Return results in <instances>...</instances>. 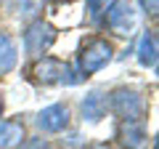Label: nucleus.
<instances>
[{"label": "nucleus", "instance_id": "3", "mask_svg": "<svg viewBox=\"0 0 159 149\" xmlns=\"http://www.w3.org/2000/svg\"><path fill=\"white\" fill-rule=\"evenodd\" d=\"M103 22L114 35H133V29L138 24L135 6L130 0H111L103 11Z\"/></svg>", "mask_w": 159, "mask_h": 149}, {"label": "nucleus", "instance_id": "5", "mask_svg": "<svg viewBox=\"0 0 159 149\" xmlns=\"http://www.w3.org/2000/svg\"><path fill=\"white\" fill-rule=\"evenodd\" d=\"M56 37H58L56 27L48 24V22H43V19H37V22H32L24 29V48H27L29 56H43V53L56 43Z\"/></svg>", "mask_w": 159, "mask_h": 149}, {"label": "nucleus", "instance_id": "7", "mask_svg": "<svg viewBox=\"0 0 159 149\" xmlns=\"http://www.w3.org/2000/svg\"><path fill=\"white\" fill-rule=\"evenodd\" d=\"M117 141L122 149H141L146 144V131H143L141 120H125L117 128Z\"/></svg>", "mask_w": 159, "mask_h": 149}, {"label": "nucleus", "instance_id": "11", "mask_svg": "<svg viewBox=\"0 0 159 149\" xmlns=\"http://www.w3.org/2000/svg\"><path fill=\"white\" fill-rule=\"evenodd\" d=\"M138 61L143 67H157V35L143 32L141 43H138Z\"/></svg>", "mask_w": 159, "mask_h": 149}, {"label": "nucleus", "instance_id": "1", "mask_svg": "<svg viewBox=\"0 0 159 149\" xmlns=\"http://www.w3.org/2000/svg\"><path fill=\"white\" fill-rule=\"evenodd\" d=\"M32 77L40 83V85H58V83H80L82 74L80 72H72L66 61L56 56H45L40 59L37 64L32 67Z\"/></svg>", "mask_w": 159, "mask_h": 149}, {"label": "nucleus", "instance_id": "9", "mask_svg": "<svg viewBox=\"0 0 159 149\" xmlns=\"http://www.w3.org/2000/svg\"><path fill=\"white\" fill-rule=\"evenodd\" d=\"M16 59H19V51H16V43L8 32H0V74H8L13 67H16Z\"/></svg>", "mask_w": 159, "mask_h": 149}, {"label": "nucleus", "instance_id": "15", "mask_svg": "<svg viewBox=\"0 0 159 149\" xmlns=\"http://www.w3.org/2000/svg\"><path fill=\"white\" fill-rule=\"evenodd\" d=\"M88 149H111V147H109V144H103V141H101V144H90V147H88Z\"/></svg>", "mask_w": 159, "mask_h": 149}, {"label": "nucleus", "instance_id": "2", "mask_svg": "<svg viewBox=\"0 0 159 149\" xmlns=\"http://www.w3.org/2000/svg\"><path fill=\"white\" fill-rule=\"evenodd\" d=\"M114 51H111V43L103 40V37H93V40H88L85 46H82V51H80V69L77 72L82 74V77H88V74H96L98 69H103L109 61H111Z\"/></svg>", "mask_w": 159, "mask_h": 149}, {"label": "nucleus", "instance_id": "8", "mask_svg": "<svg viewBox=\"0 0 159 149\" xmlns=\"http://www.w3.org/2000/svg\"><path fill=\"white\" fill-rule=\"evenodd\" d=\"M27 138L21 120H0V149H16Z\"/></svg>", "mask_w": 159, "mask_h": 149}, {"label": "nucleus", "instance_id": "4", "mask_svg": "<svg viewBox=\"0 0 159 149\" xmlns=\"http://www.w3.org/2000/svg\"><path fill=\"white\" fill-rule=\"evenodd\" d=\"M109 107L122 123L143 117V96L133 88H114L111 96H109Z\"/></svg>", "mask_w": 159, "mask_h": 149}, {"label": "nucleus", "instance_id": "10", "mask_svg": "<svg viewBox=\"0 0 159 149\" xmlns=\"http://www.w3.org/2000/svg\"><path fill=\"white\" fill-rule=\"evenodd\" d=\"M103 112H106V99H103L98 91L88 93V96L82 99V117H85V120L98 123L103 117Z\"/></svg>", "mask_w": 159, "mask_h": 149}, {"label": "nucleus", "instance_id": "16", "mask_svg": "<svg viewBox=\"0 0 159 149\" xmlns=\"http://www.w3.org/2000/svg\"><path fill=\"white\" fill-rule=\"evenodd\" d=\"M0 115H3V93H0Z\"/></svg>", "mask_w": 159, "mask_h": 149}, {"label": "nucleus", "instance_id": "14", "mask_svg": "<svg viewBox=\"0 0 159 149\" xmlns=\"http://www.w3.org/2000/svg\"><path fill=\"white\" fill-rule=\"evenodd\" d=\"M141 3V8L148 13V16H157V11H159V0H138Z\"/></svg>", "mask_w": 159, "mask_h": 149}, {"label": "nucleus", "instance_id": "12", "mask_svg": "<svg viewBox=\"0 0 159 149\" xmlns=\"http://www.w3.org/2000/svg\"><path fill=\"white\" fill-rule=\"evenodd\" d=\"M109 3H111V0H85V11H88V16H90L93 22H101V19H103V11H106Z\"/></svg>", "mask_w": 159, "mask_h": 149}, {"label": "nucleus", "instance_id": "6", "mask_svg": "<svg viewBox=\"0 0 159 149\" xmlns=\"http://www.w3.org/2000/svg\"><path fill=\"white\" fill-rule=\"evenodd\" d=\"M37 125L45 133H61L69 128V107L66 104H51V107L40 109Z\"/></svg>", "mask_w": 159, "mask_h": 149}, {"label": "nucleus", "instance_id": "13", "mask_svg": "<svg viewBox=\"0 0 159 149\" xmlns=\"http://www.w3.org/2000/svg\"><path fill=\"white\" fill-rule=\"evenodd\" d=\"M21 149H51V144H48L45 138L34 136V138H24V141H21Z\"/></svg>", "mask_w": 159, "mask_h": 149}]
</instances>
